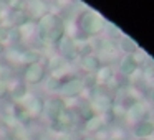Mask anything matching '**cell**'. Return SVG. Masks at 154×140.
<instances>
[{"label":"cell","instance_id":"5","mask_svg":"<svg viewBox=\"0 0 154 140\" xmlns=\"http://www.w3.org/2000/svg\"><path fill=\"white\" fill-rule=\"evenodd\" d=\"M23 12L27 13L28 20L33 22V23H37L40 18H43L47 13H50L48 12V5L45 2H42V0H30V2H27L23 5Z\"/></svg>","mask_w":154,"mask_h":140},{"label":"cell","instance_id":"20","mask_svg":"<svg viewBox=\"0 0 154 140\" xmlns=\"http://www.w3.org/2000/svg\"><path fill=\"white\" fill-rule=\"evenodd\" d=\"M98 127H100V119H98V117H93V119H90L86 122V129L90 130V132H93L94 129H98Z\"/></svg>","mask_w":154,"mask_h":140},{"label":"cell","instance_id":"15","mask_svg":"<svg viewBox=\"0 0 154 140\" xmlns=\"http://www.w3.org/2000/svg\"><path fill=\"white\" fill-rule=\"evenodd\" d=\"M43 83H45V89H47L48 92H60V87H61V84H63L60 79H57V77H53V76H48Z\"/></svg>","mask_w":154,"mask_h":140},{"label":"cell","instance_id":"4","mask_svg":"<svg viewBox=\"0 0 154 140\" xmlns=\"http://www.w3.org/2000/svg\"><path fill=\"white\" fill-rule=\"evenodd\" d=\"M80 30L85 35H96L103 30V20L96 13H83L80 17Z\"/></svg>","mask_w":154,"mask_h":140},{"label":"cell","instance_id":"13","mask_svg":"<svg viewBox=\"0 0 154 140\" xmlns=\"http://www.w3.org/2000/svg\"><path fill=\"white\" fill-rule=\"evenodd\" d=\"M81 68H83L85 71H88V73H94V71L100 69V60H98L96 56H93V54L85 56L83 61H81Z\"/></svg>","mask_w":154,"mask_h":140},{"label":"cell","instance_id":"19","mask_svg":"<svg viewBox=\"0 0 154 140\" xmlns=\"http://www.w3.org/2000/svg\"><path fill=\"white\" fill-rule=\"evenodd\" d=\"M8 97V83L0 81V101H4Z\"/></svg>","mask_w":154,"mask_h":140},{"label":"cell","instance_id":"8","mask_svg":"<svg viewBox=\"0 0 154 140\" xmlns=\"http://www.w3.org/2000/svg\"><path fill=\"white\" fill-rule=\"evenodd\" d=\"M81 91H83V83H81L80 79H76V77H71V79L65 81L60 87V94L63 97H68V99H70V97L71 99L78 97Z\"/></svg>","mask_w":154,"mask_h":140},{"label":"cell","instance_id":"7","mask_svg":"<svg viewBox=\"0 0 154 140\" xmlns=\"http://www.w3.org/2000/svg\"><path fill=\"white\" fill-rule=\"evenodd\" d=\"M22 106L30 112V115L33 119H38V117L43 115V104L45 99H42L40 96H35V94H28L23 101H22Z\"/></svg>","mask_w":154,"mask_h":140},{"label":"cell","instance_id":"1","mask_svg":"<svg viewBox=\"0 0 154 140\" xmlns=\"http://www.w3.org/2000/svg\"><path fill=\"white\" fill-rule=\"evenodd\" d=\"M66 35L65 20L58 13H47L43 18L37 22V36L47 46H55Z\"/></svg>","mask_w":154,"mask_h":140},{"label":"cell","instance_id":"3","mask_svg":"<svg viewBox=\"0 0 154 140\" xmlns=\"http://www.w3.org/2000/svg\"><path fill=\"white\" fill-rule=\"evenodd\" d=\"M47 79V68L42 63L25 66L23 69V83L27 86H38Z\"/></svg>","mask_w":154,"mask_h":140},{"label":"cell","instance_id":"6","mask_svg":"<svg viewBox=\"0 0 154 140\" xmlns=\"http://www.w3.org/2000/svg\"><path fill=\"white\" fill-rule=\"evenodd\" d=\"M58 50H60V56L65 58L66 61H71L78 56V41L73 36L65 35L61 41L58 43Z\"/></svg>","mask_w":154,"mask_h":140},{"label":"cell","instance_id":"12","mask_svg":"<svg viewBox=\"0 0 154 140\" xmlns=\"http://www.w3.org/2000/svg\"><path fill=\"white\" fill-rule=\"evenodd\" d=\"M68 68V61L65 60V58H61L60 54H53V56H50V60H48V69L51 71V73H58V71H63Z\"/></svg>","mask_w":154,"mask_h":140},{"label":"cell","instance_id":"2","mask_svg":"<svg viewBox=\"0 0 154 140\" xmlns=\"http://www.w3.org/2000/svg\"><path fill=\"white\" fill-rule=\"evenodd\" d=\"M65 107H66V104H65V101L61 99V97L50 96V97H47V99H45L43 115L50 120V124L51 122H57L58 117H60V114L65 110Z\"/></svg>","mask_w":154,"mask_h":140},{"label":"cell","instance_id":"18","mask_svg":"<svg viewBox=\"0 0 154 140\" xmlns=\"http://www.w3.org/2000/svg\"><path fill=\"white\" fill-rule=\"evenodd\" d=\"M8 33H10V27L8 25H0V43H7L8 41Z\"/></svg>","mask_w":154,"mask_h":140},{"label":"cell","instance_id":"21","mask_svg":"<svg viewBox=\"0 0 154 140\" xmlns=\"http://www.w3.org/2000/svg\"><path fill=\"white\" fill-rule=\"evenodd\" d=\"M5 53H7V48H5L4 43H0V56H4Z\"/></svg>","mask_w":154,"mask_h":140},{"label":"cell","instance_id":"10","mask_svg":"<svg viewBox=\"0 0 154 140\" xmlns=\"http://www.w3.org/2000/svg\"><path fill=\"white\" fill-rule=\"evenodd\" d=\"M8 96H12V99L17 102H22L28 96V86L23 81H12L8 83Z\"/></svg>","mask_w":154,"mask_h":140},{"label":"cell","instance_id":"14","mask_svg":"<svg viewBox=\"0 0 154 140\" xmlns=\"http://www.w3.org/2000/svg\"><path fill=\"white\" fill-rule=\"evenodd\" d=\"M57 122H58V124H61V125H63L65 129L68 130V129H70V127L75 124V114L71 112V110L68 109V107H65V110L60 114V117H58Z\"/></svg>","mask_w":154,"mask_h":140},{"label":"cell","instance_id":"17","mask_svg":"<svg viewBox=\"0 0 154 140\" xmlns=\"http://www.w3.org/2000/svg\"><path fill=\"white\" fill-rule=\"evenodd\" d=\"M80 115H81V119L83 120H90V119H93L94 117V112H93V109H91L90 106H85V107H81L80 109Z\"/></svg>","mask_w":154,"mask_h":140},{"label":"cell","instance_id":"9","mask_svg":"<svg viewBox=\"0 0 154 140\" xmlns=\"http://www.w3.org/2000/svg\"><path fill=\"white\" fill-rule=\"evenodd\" d=\"M12 117H14V120L17 122V125H23V127H28L32 124V120H33V117L30 115V112H28L20 102L14 104V107H12Z\"/></svg>","mask_w":154,"mask_h":140},{"label":"cell","instance_id":"16","mask_svg":"<svg viewBox=\"0 0 154 140\" xmlns=\"http://www.w3.org/2000/svg\"><path fill=\"white\" fill-rule=\"evenodd\" d=\"M12 79H14V68L8 64H0V81L12 83Z\"/></svg>","mask_w":154,"mask_h":140},{"label":"cell","instance_id":"11","mask_svg":"<svg viewBox=\"0 0 154 140\" xmlns=\"http://www.w3.org/2000/svg\"><path fill=\"white\" fill-rule=\"evenodd\" d=\"M42 61V53L35 48H28V50H22V58L20 64L23 66H30V64H38Z\"/></svg>","mask_w":154,"mask_h":140},{"label":"cell","instance_id":"22","mask_svg":"<svg viewBox=\"0 0 154 140\" xmlns=\"http://www.w3.org/2000/svg\"><path fill=\"white\" fill-rule=\"evenodd\" d=\"M83 140H94V139H93V137H85Z\"/></svg>","mask_w":154,"mask_h":140}]
</instances>
